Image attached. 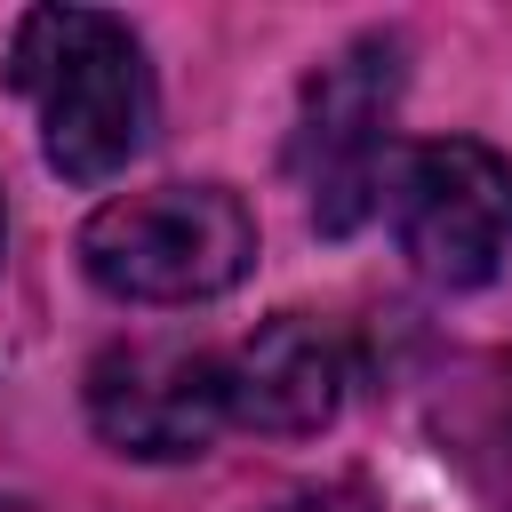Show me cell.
I'll list each match as a JSON object with an SVG mask.
<instances>
[{
    "mask_svg": "<svg viewBox=\"0 0 512 512\" xmlns=\"http://www.w3.org/2000/svg\"><path fill=\"white\" fill-rule=\"evenodd\" d=\"M8 88L40 112V152L72 184L120 176L152 136V72L128 16L32 8L8 40Z\"/></svg>",
    "mask_w": 512,
    "mask_h": 512,
    "instance_id": "1",
    "label": "cell"
},
{
    "mask_svg": "<svg viewBox=\"0 0 512 512\" xmlns=\"http://www.w3.org/2000/svg\"><path fill=\"white\" fill-rule=\"evenodd\" d=\"M80 264L128 304H200L256 264V216L224 184H152L88 216Z\"/></svg>",
    "mask_w": 512,
    "mask_h": 512,
    "instance_id": "2",
    "label": "cell"
},
{
    "mask_svg": "<svg viewBox=\"0 0 512 512\" xmlns=\"http://www.w3.org/2000/svg\"><path fill=\"white\" fill-rule=\"evenodd\" d=\"M392 232L432 288H480L512 256V160L472 136H432L392 160Z\"/></svg>",
    "mask_w": 512,
    "mask_h": 512,
    "instance_id": "3",
    "label": "cell"
},
{
    "mask_svg": "<svg viewBox=\"0 0 512 512\" xmlns=\"http://www.w3.org/2000/svg\"><path fill=\"white\" fill-rule=\"evenodd\" d=\"M400 104V40L368 32L336 64L312 72L304 120H296V176L312 192L320 232H352L384 192V128Z\"/></svg>",
    "mask_w": 512,
    "mask_h": 512,
    "instance_id": "4",
    "label": "cell"
},
{
    "mask_svg": "<svg viewBox=\"0 0 512 512\" xmlns=\"http://www.w3.org/2000/svg\"><path fill=\"white\" fill-rule=\"evenodd\" d=\"M88 416L128 456H152V464L200 456L232 416L224 360L192 344H112L88 368Z\"/></svg>",
    "mask_w": 512,
    "mask_h": 512,
    "instance_id": "5",
    "label": "cell"
},
{
    "mask_svg": "<svg viewBox=\"0 0 512 512\" xmlns=\"http://www.w3.org/2000/svg\"><path fill=\"white\" fill-rule=\"evenodd\" d=\"M224 392H232V416L256 432H280V440L320 432L344 400V344L320 320L280 312L240 344V360L224 368Z\"/></svg>",
    "mask_w": 512,
    "mask_h": 512,
    "instance_id": "6",
    "label": "cell"
},
{
    "mask_svg": "<svg viewBox=\"0 0 512 512\" xmlns=\"http://www.w3.org/2000/svg\"><path fill=\"white\" fill-rule=\"evenodd\" d=\"M280 512H376V496H368L360 480H328V488H304V496H288Z\"/></svg>",
    "mask_w": 512,
    "mask_h": 512,
    "instance_id": "7",
    "label": "cell"
}]
</instances>
